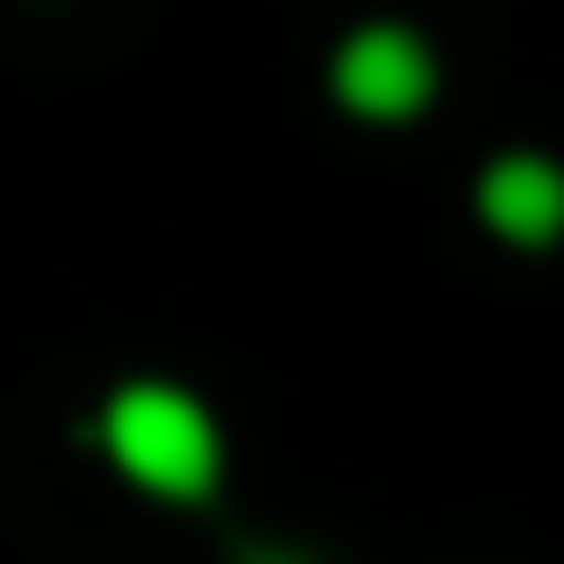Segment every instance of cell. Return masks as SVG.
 I'll use <instances>...</instances> for the list:
<instances>
[{"instance_id": "cell-1", "label": "cell", "mask_w": 564, "mask_h": 564, "mask_svg": "<svg viewBox=\"0 0 564 564\" xmlns=\"http://www.w3.org/2000/svg\"><path fill=\"white\" fill-rule=\"evenodd\" d=\"M105 449H116L147 491H167V502L209 491V470H220V440H209V419L178 387H126V398L105 408Z\"/></svg>"}, {"instance_id": "cell-2", "label": "cell", "mask_w": 564, "mask_h": 564, "mask_svg": "<svg viewBox=\"0 0 564 564\" xmlns=\"http://www.w3.org/2000/svg\"><path fill=\"white\" fill-rule=\"evenodd\" d=\"M335 95L356 116H419L429 105V42L419 32H356L335 53Z\"/></svg>"}, {"instance_id": "cell-3", "label": "cell", "mask_w": 564, "mask_h": 564, "mask_svg": "<svg viewBox=\"0 0 564 564\" xmlns=\"http://www.w3.org/2000/svg\"><path fill=\"white\" fill-rule=\"evenodd\" d=\"M481 209H491V230H512V241H554L564 230V178L544 158H502L481 178Z\"/></svg>"}, {"instance_id": "cell-4", "label": "cell", "mask_w": 564, "mask_h": 564, "mask_svg": "<svg viewBox=\"0 0 564 564\" xmlns=\"http://www.w3.org/2000/svg\"><path fill=\"white\" fill-rule=\"evenodd\" d=\"M251 564H282V554H251Z\"/></svg>"}]
</instances>
